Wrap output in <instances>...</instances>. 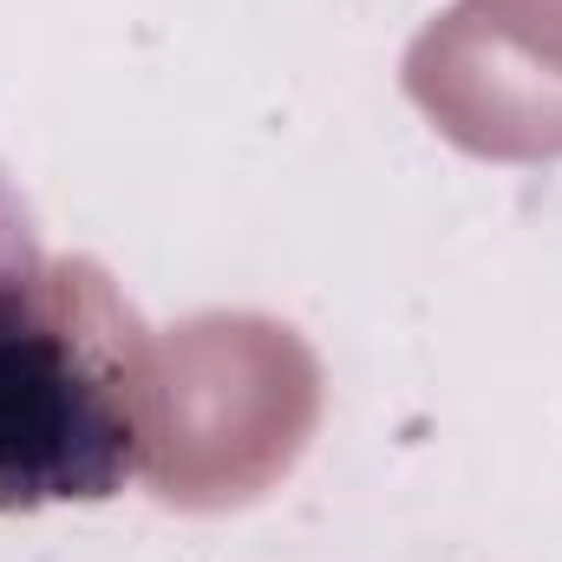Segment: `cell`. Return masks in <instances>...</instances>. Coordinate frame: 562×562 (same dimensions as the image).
Listing matches in <instances>:
<instances>
[{"label": "cell", "instance_id": "6da1fadb", "mask_svg": "<svg viewBox=\"0 0 562 562\" xmlns=\"http://www.w3.org/2000/svg\"><path fill=\"white\" fill-rule=\"evenodd\" d=\"M157 431V340L105 262L46 256L0 281V517L119 497Z\"/></svg>", "mask_w": 562, "mask_h": 562}, {"label": "cell", "instance_id": "7a4b0ae2", "mask_svg": "<svg viewBox=\"0 0 562 562\" xmlns=\"http://www.w3.org/2000/svg\"><path fill=\"white\" fill-rule=\"evenodd\" d=\"M40 262H46L40 216H33V203H26V190H20L13 164L0 157V281L26 276V269H40Z\"/></svg>", "mask_w": 562, "mask_h": 562}]
</instances>
